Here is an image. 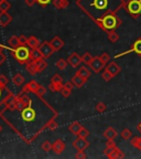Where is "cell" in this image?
<instances>
[{"mask_svg":"<svg viewBox=\"0 0 141 159\" xmlns=\"http://www.w3.org/2000/svg\"><path fill=\"white\" fill-rule=\"evenodd\" d=\"M96 23L102 28L103 30L109 32V31H112V30L116 29V28L121 23V21L119 20L118 17L115 16V13H109V15L105 16V17L102 18L100 20L96 21Z\"/></svg>","mask_w":141,"mask_h":159,"instance_id":"6da1fadb","label":"cell"},{"mask_svg":"<svg viewBox=\"0 0 141 159\" xmlns=\"http://www.w3.org/2000/svg\"><path fill=\"white\" fill-rule=\"evenodd\" d=\"M11 51H12V57H15V59L20 64H25L31 59V49L27 44H21Z\"/></svg>","mask_w":141,"mask_h":159,"instance_id":"7a4b0ae2","label":"cell"},{"mask_svg":"<svg viewBox=\"0 0 141 159\" xmlns=\"http://www.w3.org/2000/svg\"><path fill=\"white\" fill-rule=\"evenodd\" d=\"M126 10L132 18L137 19L141 15V0H128Z\"/></svg>","mask_w":141,"mask_h":159,"instance_id":"3957f363","label":"cell"},{"mask_svg":"<svg viewBox=\"0 0 141 159\" xmlns=\"http://www.w3.org/2000/svg\"><path fill=\"white\" fill-rule=\"evenodd\" d=\"M39 51L42 55L43 59H49L51 55L54 53V49L52 48L51 43L47 42V41H43L39 47Z\"/></svg>","mask_w":141,"mask_h":159,"instance_id":"277c9868","label":"cell"},{"mask_svg":"<svg viewBox=\"0 0 141 159\" xmlns=\"http://www.w3.org/2000/svg\"><path fill=\"white\" fill-rule=\"evenodd\" d=\"M89 146V142L84 137H77L73 142V147L76 149L77 152H85Z\"/></svg>","mask_w":141,"mask_h":159,"instance_id":"5b68a950","label":"cell"},{"mask_svg":"<svg viewBox=\"0 0 141 159\" xmlns=\"http://www.w3.org/2000/svg\"><path fill=\"white\" fill-rule=\"evenodd\" d=\"M35 116H37V114H35V111L31 106L25 107L22 112H21V117H22L23 120H24V122H27V123L33 122V120H34V118H35Z\"/></svg>","mask_w":141,"mask_h":159,"instance_id":"8992f818","label":"cell"},{"mask_svg":"<svg viewBox=\"0 0 141 159\" xmlns=\"http://www.w3.org/2000/svg\"><path fill=\"white\" fill-rule=\"evenodd\" d=\"M89 66H90V69L93 70V72L99 73L105 66H106V63L103 62L99 57H94V59H93L92 63L89 64Z\"/></svg>","mask_w":141,"mask_h":159,"instance_id":"52a82bcc","label":"cell"},{"mask_svg":"<svg viewBox=\"0 0 141 159\" xmlns=\"http://www.w3.org/2000/svg\"><path fill=\"white\" fill-rule=\"evenodd\" d=\"M131 52H134L136 54H138V55H140V57H141V38H140V39L137 40L136 42H134V44H132L131 49L128 50L127 52H124V53H121V54L116 55V57H122V55H126V54H128V53H131Z\"/></svg>","mask_w":141,"mask_h":159,"instance_id":"ba28073f","label":"cell"},{"mask_svg":"<svg viewBox=\"0 0 141 159\" xmlns=\"http://www.w3.org/2000/svg\"><path fill=\"white\" fill-rule=\"evenodd\" d=\"M67 62H68V64L71 65V66L78 67L79 65H81V63L83 62V61H82V57H79L78 53L74 52V53H72V54L68 57V59H67Z\"/></svg>","mask_w":141,"mask_h":159,"instance_id":"9c48e42d","label":"cell"},{"mask_svg":"<svg viewBox=\"0 0 141 159\" xmlns=\"http://www.w3.org/2000/svg\"><path fill=\"white\" fill-rule=\"evenodd\" d=\"M105 70H107L110 74L112 75V76H116V75H118L119 73L121 72V67L119 66L118 64H117L116 62H110L108 63V64L105 66Z\"/></svg>","mask_w":141,"mask_h":159,"instance_id":"30bf717a","label":"cell"},{"mask_svg":"<svg viewBox=\"0 0 141 159\" xmlns=\"http://www.w3.org/2000/svg\"><path fill=\"white\" fill-rule=\"evenodd\" d=\"M65 149V143L62 139H56L54 143L52 144V150L56 155H61Z\"/></svg>","mask_w":141,"mask_h":159,"instance_id":"8fae6325","label":"cell"},{"mask_svg":"<svg viewBox=\"0 0 141 159\" xmlns=\"http://www.w3.org/2000/svg\"><path fill=\"white\" fill-rule=\"evenodd\" d=\"M12 21V17L7 11H0V27H7Z\"/></svg>","mask_w":141,"mask_h":159,"instance_id":"7c38bea8","label":"cell"},{"mask_svg":"<svg viewBox=\"0 0 141 159\" xmlns=\"http://www.w3.org/2000/svg\"><path fill=\"white\" fill-rule=\"evenodd\" d=\"M25 69H27V71L29 72V74H31V75H37V73H39L37 66V62H35L34 60L30 59L29 61L25 63Z\"/></svg>","mask_w":141,"mask_h":159,"instance_id":"4fadbf2b","label":"cell"},{"mask_svg":"<svg viewBox=\"0 0 141 159\" xmlns=\"http://www.w3.org/2000/svg\"><path fill=\"white\" fill-rule=\"evenodd\" d=\"M104 137L108 140H115L117 136H118V133L116 132V129L114 127H107L104 132Z\"/></svg>","mask_w":141,"mask_h":159,"instance_id":"5bb4252c","label":"cell"},{"mask_svg":"<svg viewBox=\"0 0 141 159\" xmlns=\"http://www.w3.org/2000/svg\"><path fill=\"white\" fill-rule=\"evenodd\" d=\"M52 48L54 49V51H59V50L62 49L64 47V41L59 37H54L51 41H50Z\"/></svg>","mask_w":141,"mask_h":159,"instance_id":"9a60e30c","label":"cell"},{"mask_svg":"<svg viewBox=\"0 0 141 159\" xmlns=\"http://www.w3.org/2000/svg\"><path fill=\"white\" fill-rule=\"evenodd\" d=\"M25 44H27L31 50H34V49H39L41 43H40V41L37 39V38L31 35V37L27 38V42H25Z\"/></svg>","mask_w":141,"mask_h":159,"instance_id":"2e32d148","label":"cell"},{"mask_svg":"<svg viewBox=\"0 0 141 159\" xmlns=\"http://www.w3.org/2000/svg\"><path fill=\"white\" fill-rule=\"evenodd\" d=\"M39 86H40V84L37 82H35V81H30L29 83H28L27 85H25V87H24V91L25 92H31V93H37V89H39Z\"/></svg>","mask_w":141,"mask_h":159,"instance_id":"e0dca14e","label":"cell"},{"mask_svg":"<svg viewBox=\"0 0 141 159\" xmlns=\"http://www.w3.org/2000/svg\"><path fill=\"white\" fill-rule=\"evenodd\" d=\"M52 3L55 8L57 9H66L69 6V1L68 0H52Z\"/></svg>","mask_w":141,"mask_h":159,"instance_id":"ac0fdd59","label":"cell"},{"mask_svg":"<svg viewBox=\"0 0 141 159\" xmlns=\"http://www.w3.org/2000/svg\"><path fill=\"white\" fill-rule=\"evenodd\" d=\"M71 81H72L73 84H74L76 87H82L83 85H84L85 83H86V81H85V80L83 79L82 76H79V75L77 74V73L74 75V76L72 77V80H71Z\"/></svg>","mask_w":141,"mask_h":159,"instance_id":"d6986e66","label":"cell"},{"mask_svg":"<svg viewBox=\"0 0 141 159\" xmlns=\"http://www.w3.org/2000/svg\"><path fill=\"white\" fill-rule=\"evenodd\" d=\"M8 44H9V49L12 50V49H15V48L20 47L21 43H20V40H19V37H11L9 40H8Z\"/></svg>","mask_w":141,"mask_h":159,"instance_id":"ffe728a7","label":"cell"},{"mask_svg":"<svg viewBox=\"0 0 141 159\" xmlns=\"http://www.w3.org/2000/svg\"><path fill=\"white\" fill-rule=\"evenodd\" d=\"M108 158H110V159H121V158H125V154L122 152L121 149H119L118 147H116V148L114 149V152L108 156Z\"/></svg>","mask_w":141,"mask_h":159,"instance_id":"44dd1931","label":"cell"},{"mask_svg":"<svg viewBox=\"0 0 141 159\" xmlns=\"http://www.w3.org/2000/svg\"><path fill=\"white\" fill-rule=\"evenodd\" d=\"M82 127L83 126L81 125V123H79V122H74V123H72V124L68 126V130L72 133V134L77 135L79 130L82 129Z\"/></svg>","mask_w":141,"mask_h":159,"instance_id":"7402d4cb","label":"cell"},{"mask_svg":"<svg viewBox=\"0 0 141 159\" xmlns=\"http://www.w3.org/2000/svg\"><path fill=\"white\" fill-rule=\"evenodd\" d=\"M76 73L79 75V76H82L85 81H87V80L89 79V76H90V72H89V70L87 69V67H85V66L79 67L78 71H77Z\"/></svg>","mask_w":141,"mask_h":159,"instance_id":"603a6c76","label":"cell"},{"mask_svg":"<svg viewBox=\"0 0 141 159\" xmlns=\"http://www.w3.org/2000/svg\"><path fill=\"white\" fill-rule=\"evenodd\" d=\"M15 108L19 112H22L23 109L25 108L24 104H23L22 99H21V96H15Z\"/></svg>","mask_w":141,"mask_h":159,"instance_id":"cb8c5ba5","label":"cell"},{"mask_svg":"<svg viewBox=\"0 0 141 159\" xmlns=\"http://www.w3.org/2000/svg\"><path fill=\"white\" fill-rule=\"evenodd\" d=\"M12 81H13V83H15V85H17V86H21V85H23V83H24L25 79L22 74L17 73V74L13 76Z\"/></svg>","mask_w":141,"mask_h":159,"instance_id":"d4e9b609","label":"cell"},{"mask_svg":"<svg viewBox=\"0 0 141 159\" xmlns=\"http://www.w3.org/2000/svg\"><path fill=\"white\" fill-rule=\"evenodd\" d=\"M35 62H37V66L39 73L43 72V71L46 69L47 63H46V61H45V59H40V60H37V61H35Z\"/></svg>","mask_w":141,"mask_h":159,"instance_id":"484cf974","label":"cell"},{"mask_svg":"<svg viewBox=\"0 0 141 159\" xmlns=\"http://www.w3.org/2000/svg\"><path fill=\"white\" fill-rule=\"evenodd\" d=\"M63 87V83H54L51 82L49 85V89L51 92H59L61 89Z\"/></svg>","mask_w":141,"mask_h":159,"instance_id":"4316f807","label":"cell"},{"mask_svg":"<svg viewBox=\"0 0 141 159\" xmlns=\"http://www.w3.org/2000/svg\"><path fill=\"white\" fill-rule=\"evenodd\" d=\"M130 143H131V145L134 147L136 149H138V150H140L141 152V137H131V140H130Z\"/></svg>","mask_w":141,"mask_h":159,"instance_id":"83f0119b","label":"cell"},{"mask_svg":"<svg viewBox=\"0 0 141 159\" xmlns=\"http://www.w3.org/2000/svg\"><path fill=\"white\" fill-rule=\"evenodd\" d=\"M93 55L90 54L89 52H85L84 54H83V57H82V61H83V63H85L86 65H89L90 63H92V61H93Z\"/></svg>","mask_w":141,"mask_h":159,"instance_id":"f1b7e54d","label":"cell"},{"mask_svg":"<svg viewBox=\"0 0 141 159\" xmlns=\"http://www.w3.org/2000/svg\"><path fill=\"white\" fill-rule=\"evenodd\" d=\"M108 39L110 42L112 43H116L117 41L119 40V34L115 31V30H112V31H109L108 32Z\"/></svg>","mask_w":141,"mask_h":159,"instance_id":"f546056e","label":"cell"},{"mask_svg":"<svg viewBox=\"0 0 141 159\" xmlns=\"http://www.w3.org/2000/svg\"><path fill=\"white\" fill-rule=\"evenodd\" d=\"M120 136H121L124 139H126V140H128V139H131L132 132L130 130V129H128V128H124L121 130V133H120Z\"/></svg>","mask_w":141,"mask_h":159,"instance_id":"4dcf8cb0","label":"cell"},{"mask_svg":"<svg viewBox=\"0 0 141 159\" xmlns=\"http://www.w3.org/2000/svg\"><path fill=\"white\" fill-rule=\"evenodd\" d=\"M11 8V3L8 0H2L0 1V11H8Z\"/></svg>","mask_w":141,"mask_h":159,"instance_id":"1f68e13d","label":"cell"},{"mask_svg":"<svg viewBox=\"0 0 141 159\" xmlns=\"http://www.w3.org/2000/svg\"><path fill=\"white\" fill-rule=\"evenodd\" d=\"M40 59H43L41 53H40L39 49H34L31 50V60H34V61H37Z\"/></svg>","mask_w":141,"mask_h":159,"instance_id":"d6a6232c","label":"cell"},{"mask_svg":"<svg viewBox=\"0 0 141 159\" xmlns=\"http://www.w3.org/2000/svg\"><path fill=\"white\" fill-rule=\"evenodd\" d=\"M67 64H68V62H67L66 60H64V59H59V61L55 63L56 67H57V69H59V70H65V69H66V66H67Z\"/></svg>","mask_w":141,"mask_h":159,"instance_id":"836d02e7","label":"cell"},{"mask_svg":"<svg viewBox=\"0 0 141 159\" xmlns=\"http://www.w3.org/2000/svg\"><path fill=\"white\" fill-rule=\"evenodd\" d=\"M20 96H21V99H22V102H23V104H24L25 107L31 106V104H32V99L30 98L27 94H22V95H20Z\"/></svg>","mask_w":141,"mask_h":159,"instance_id":"e575fe53","label":"cell"},{"mask_svg":"<svg viewBox=\"0 0 141 159\" xmlns=\"http://www.w3.org/2000/svg\"><path fill=\"white\" fill-rule=\"evenodd\" d=\"M46 91L47 89H45L43 85H40L39 89H37V93H35V95H37L39 98H42V97L45 95V93H46Z\"/></svg>","mask_w":141,"mask_h":159,"instance_id":"d590c367","label":"cell"},{"mask_svg":"<svg viewBox=\"0 0 141 159\" xmlns=\"http://www.w3.org/2000/svg\"><path fill=\"white\" fill-rule=\"evenodd\" d=\"M57 123L54 120V118L53 119H51V120H49L47 122V124H46V126L44 127V128H49V129H51V130H54V129H56L57 128Z\"/></svg>","mask_w":141,"mask_h":159,"instance_id":"8d00e7d4","label":"cell"},{"mask_svg":"<svg viewBox=\"0 0 141 159\" xmlns=\"http://www.w3.org/2000/svg\"><path fill=\"white\" fill-rule=\"evenodd\" d=\"M95 108H96V111L98 113H104L105 111H106L107 109V105L105 104V103H98V104L96 105V106H95Z\"/></svg>","mask_w":141,"mask_h":159,"instance_id":"74e56055","label":"cell"},{"mask_svg":"<svg viewBox=\"0 0 141 159\" xmlns=\"http://www.w3.org/2000/svg\"><path fill=\"white\" fill-rule=\"evenodd\" d=\"M59 93L62 94V96L63 97H65V98H67V97L71 95V93H72V91L71 89H68L67 87H65L64 85H63V87L61 89V91H59Z\"/></svg>","mask_w":141,"mask_h":159,"instance_id":"f35d334b","label":"cell"},{"mask_svg":"<svg viewBox=\"0 0 141 159\" xmlns=\"http://www.w3.org/2000/svg\"><path fill=\"white\" fill-rule=\"evenodd\" d=\"M102 77H103V80H104L105 82H109L110 80H112V77H114V76H112V75L110 74L107 70H105L104 72L102 73Z\"/></svg>","mask_w":141,"mask_h":159,"instance_id":"ab89813d","label":"cell"},{"mask_svg":"<svg viewBox=\"0 0 141 159\" xmlns=\"http://www.w3.org/2000/svg\"><path fill=\"white\" fill-rule=\"evenodd\" d=\"M9 83V80H8L7 76H5L3 74H0V87L5 89L6 85Z\"/></svg>","mask_w":141,"mask_h":159,"instance_id":"60d3db41","label":"cell"},{"mask_svg":"<svg viewBox=\"0 0 141 159\" xmlns=\"http://www.w3.org/2000/svg\"><path fill=\"white\" fill-rule=\"evenodd\" d=\"M41 148H42L44 152H49L50 150H52V144H51L49 140H45V142L42 144V146H41Z\"/></svg>","mask_w":141,"mask_h":159,"instance_id":"b9f144b4","label":"cell"},{"mask_svg":"<svg viewBox=\"0 0 141 159\" xmlns=\"http://www.w3.org/2000/svg\"><path fill=\"white\" fill-rule=\"evenodd\" d=\"M77 136L79 137H84V138H87V137L89 136V132L88 129H86L85 127H82V129L78 132V134H77Z\"/></svg>","mask_w":141,"mask_h":159,"instance_id":"7bdbcfd3","label":"cell"},{"mask_svg":"<svg viewBox=\"0 0 141 159\" xmlns=\"http://www.w3.org/2000/svg\"><path fill=\"white\" fill-rule=\"evenodd\" d=\"M51 82H54V83H63V77L61 76L59 74H54L51 79Z\"/></svg>","mask_w":141,"mask_h":159,"instance_id":"ee69618b","label":"cell"},{"mask_svg":"<svg viewBox=\"0 0 141 159\" xmlns=\"http://www.w3.org/2000/svg\"><path fill=\"white\" fill-rule=\"evenodd\" d=\"M99 57H100V60H102L104 63H106V64L110 61V57H109L108 53H102V55H99Z\"/></svg>","mask_w":141,"mask_h":159,"instance_id":"f6af8a7d","label":"cell"},{"mask_svg":"<svg viewBox=\"0 0 141 159\" xmlns=\"http://www.w3.org/2000/svg\"><path fill=\"white\" fill-rule=\"evenodd\" d=\"M52 2V0H37V3H39L41 7H46Z\"/></svg>","mask_w":141,"mask_h":159,"instance_id":"bcb514c9","label":"cell"},{"mask_svg":"<svg viewBox=\"0 0 141 159\" xmlns=\"http://www.w3.org/2000/svg\"><path fill=\"white\" fill-rule=\"evenodd\" d=\"M86 154H85L84 152H77V154L75 155V158H77V159H84V158H86Z\"/></svg>","mask_w":141,"mask_h":159,"instance_id":"7dc6e473","label":"cell"},{"mask_svg":"<svg viewBox=\"0 0 141 159\" xmlns=\"http://www.w3.org/2000/svg\"><path fill=\"white\" fill-rule=\"evenodd\" d=\"M63 85H64L65 87H67L68 89H71V91H73V89H74V86H75V85L73 84L72 81H69V82H66L65 84H63Z\"/></svg>","mask_w":141,"mask_h":159,"instance_id":"c3c4849f","label":"cell"},{"mask_svg":"<svg viewBox=\"0 0 141 159\" xmlns=\"http://www.w3.org/2000/svg\"><path fill=\"white\" fill-rule=\"evenodd\" d=\"M6 59H7V57H6L5 53H3V52H0V66H1V65H2L3 63H5Z\"/></svg>","mask_w":141,"mask_h":159,"instance_id":"681fc988","label":"cell"},{"mask_svg":"<svg viewBox=\"0 0 141 159\" xmlns=\"http://www.w3.org/2000/svg\"><path fill=\"white\" fill-rule=\"evenodd\" d=\"M24 2L29 7H32V6H34L37 3V0H24Z\"/></svg>","mask_w":141,"mask_h":159,"instance_id":"f907efd6","label":"cell"},{"mask_svg":"<svg viewBox=\"0 0 141 159\" xmlns=\"http://www.w3.org/2000/svg\"><path fill=\"white\" fill-rule=\"evenodd\" d=\"M19 40L21 44H25V42H27V37H25V35H20Z\"/></svg>","mask_w":141,"mask_h":159,"instance_id":"816d5d0a","label":"cell"},{"mask_svg":"<svg viewBox=\"0 0 141 159\" xmlns=\"http://www.w3.org/2000/svg\"><path fill=\"white\" fill-rule=\"evenodd\" d=\"M106 146H116V143H115L114 140H108V142L106 143Z\"/></svg>","mask_w":141,"mask_h":159,"instance_id":"f5cc1de1","label":"cell"},{"mask_svg":"<svg viewBox=\"0 0 141 159\" xmlns=\"http://www.w3.org/2000/svg\"><path fill=\"white\" fill-rule=\"evenodd\" d=\"M2 87H0V103H1V97H2Z\"/></svg>","mask_w":141,"mask_h":159,"instance_id":"db71d44e","label":"cell"},{"mask_svg":"<svg viewBox=\"0 0 141 159\" xmlns=\"http://www.w3.org/2000/svg\"><path fill=\"white\" fill-rule=\"evenodd\" d=\"M3 49H5V47L0 44V52H3Z\"/></svg>","mask_w":141,"mask_h":159,"instance_id":"11a10c76","label":"cell"},{"mask_svg":"<svg viewBox=\"0 0 141 159\" xmlns=\"http://www.w3.org/2000/svg\"><path fill=\"white\" fill-rule=\"evenodd\" d=\"M137 129H138V130H140V132H141V123L138 125V126H137Z\"/></svg>","mask_w":141,"mask_h":159,"instance_id":"9f6ffc18","label":"cell"},{"mask_svg":"<svg viewBox=\"0 0 141 159\" xmlns=\"http://www.w3.org/2000/svg\"><path fill=\"white\" fill-rule=\"evenodd\" d=\"M1 130H2V127H1V125H0V133H1Z\"/></svg>","mask_w":141,"mask_h":159,"instance_id":"6f0895ef","label":"cell"},{"mask_svg":"<svg viewBox=\"0 0 141 159\" xmlns=\"http://www.w3.org/2000/svg\"><path fill=\"white\" fill-rule=\"evenodd\" d=\"M0 1H2V0H0Z\"/></svg>","mask_w":141,"mask_h":159,"instance_id":"680465c9","label":"cell"}]
</instances>
